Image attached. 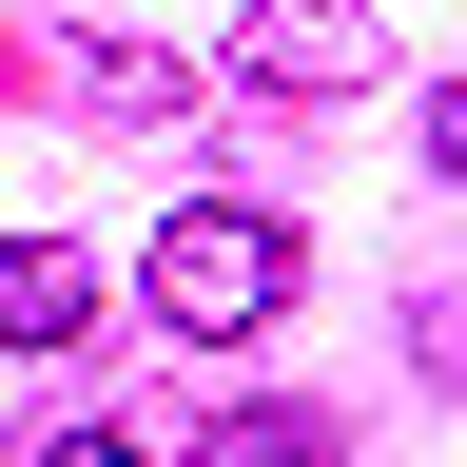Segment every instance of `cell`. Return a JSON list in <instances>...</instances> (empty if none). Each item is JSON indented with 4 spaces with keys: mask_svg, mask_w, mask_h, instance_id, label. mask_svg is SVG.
Listing matches in <instances>:
<instances>
[{
    "mask_svg": "<svg viewBox=\"0 0 467 467\" xmlns=\"http://www.w3.org/2000/svg\"><path fill=\"white\" fill-rule=\"evenodd\" d=\"M234 78H254L273 117H331L350 78H389V58H370V20H350V0H254V20H234Z\"/></svg>",
    "mask_w": 467,
    "mask_h": 467,
    "instance_id": "2",
    "label": "cell"
},
{
    "mask_svg": "<svg viewBox=\"0 0 467 467\" xmlns=\"http://www.w3.org/2000/svg\"><path fill=\"white\" fill-rule=\"evenodd\" d=\"M39 467H195V448H156V429H117V409H78V429H58Z\"/></svg>",
    "mask_w": 467,
    "mask_h": 467,
    "instance_id": "5",
    "label": "cell"
},
{
    "mask_svg": "<svg viewBox=\"0 0 467 467\" xmlns=\"http://www.w3.org/2000/svg\"><path fill=\"white\" fill-rule=\"evenodd\" d=\"M429 175H448V195H467V78L429 98Z\"/></svg>",
    "mask_w": 467,
    "mask_h": 467,
    "instance_id": "6",
    "label": "cell"
},
{
    "mask_svg": "<svg viewBox=\"0 0 467 467\" xmlns=\"http://www.w3.org/2000/svg\"><path fill=\"white\" fill-rule=\"evenodd\" d=\"M137 312H156V331H195V350L273 331V312H292V234H273L254 195H195V214H156V254H137Z\"/></svg>",
    "mask_w": 467,
    "mask_h": 467,
    "instance_id": "1",
    "label": "cell"
},
{
    "mask_svg": "<svg viewBox=\"0 0 467 467\" xmlns=\"http://www.w3.org/2000/svg\"><path fill=\"white\" fill-rule=\"evenodd\" d=\"M78 331H98V273L58 234H0V350H78Z\"/></svg>",
    "mask_w": 467,
    "mask_h": 467,
    "instance_id": "3",
    "label": "cell"
},
{
    "mask_svg": "<svg viewBox=\"0 0 467 467\" xmlns=\"http://www.w3.org/2000/svg\"><path fill=\"white\" fill-rule=\"evenodd\" d=\"M195 467H331V409H312V389H292V409L254 389V409H214V429H195Z\"/></svg>",
    "mask_w": 467,
    "mask_h": 467,
    "instance_id": "4",
    "label": "cell"
}]
</instances>
